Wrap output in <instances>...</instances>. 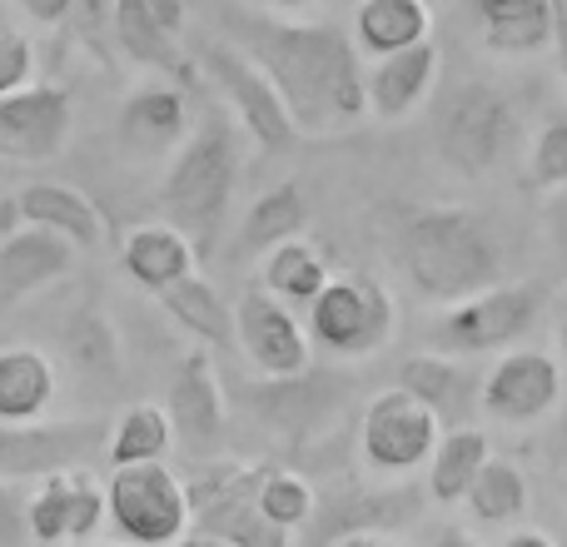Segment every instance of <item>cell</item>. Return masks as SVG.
<instances>
[{
    "instance_id": "obj_36",
    "label": "cell",
    "mask_w": 567,
    "mask_h": 547,
    "mask_svg": "<svg viewBox=\"0 0 567 547\" xmlns=\"http://www.w3.org/2000/svg\"><path fill=\"white\" fill-rule=\"evenodd\" d=\"M105 523V488L90 473H75V498H70V543H85Z\"/></svg>"
},
{
    "instance_id": "obj_13",
    "label": "cell",
    "mask_w": 567,
    "mask_h": 547,
    "mask_svg": "<svg viewBox=\"0 0 567 547\" xmlns=\"http://www.w3.org/2000/svg\"><path fill=\"white\" fill-rule=\"evenodd\" d=\"M235 343L255 373L265 379H299L309 373V329L293 319V309L269 289H245L235 303Z\"/></svg>"
},
{
    "instance_id": "obj_48",
    "label": "cell",
    "mask_w": 567,
    "mask_h": 547,
    "mask_svg": "<svg viewBox=\"0 0 567 547\" xmlns=\"http://www.w3.org/2000/svg\"><path fill=\"white\" fill-rule=\"evenodd\" d=\"M175 547H229L225 538H215V533H185Z\"/></svg>"
},
{
    "instance_id": "obj_39",
    "label": "cell",
    "mask_w": 567,
    "mask_h": 547,
    "mask_svg": "<svg viewBox=\"0 0 567 547\" xmlns=\"http://www.w3.org/2000/svg\"><path fill=\"white\" fill-rule=\"evenodd\" d=\"M25 6V16H35V20H45V25H60L65 16H85V25H100V20L110 16V6L115 0H20Z\"/></svg>"
},
{
    "instance_id": "obj_45",
    "label": "cell",
    "mask_w": 567,
    "mask_h": 547,
    "mask_svg": "<svg viewBox=\"0 0 567 547\" xmlns=\"http://www.w3.org/2000/svg\"><path fill=\"white\" fill-rule=\"evenodd\" d=\"M503 547H558V543L538 528H523V533H513V538H503Z\"/></svg>"
},
{
    "instance_id": "obj_50",
    "label": "cell",
    "mask_w": 567,
    "mask_h": 547,
    "mask_svg": "<svg viewBox=\"0 0 567 547\" xmlns=\"http://www.w3.org/2000/svg\"><path fill=\"white\" fill-rule=\"evenodd\" d=\"M558 433H563V473H567V413H563V429Z\"/></svg>"
},
{
    "instance_id": "obj_25",
    "label": "cell",
    "mask_w": 567,
    "mask_h": 547,
    "mask_svg": "<svg viewBox=\"0 0 567 547\" xmlns=\"http://www.w3.org/2000/svg\"><path fill=\"white\" fill-rule=\"evenodd\" d=\"M393 389L429 403V409L439 413V423H453V419H463L473 403V373H468V363L443 359V353H413V359L399 363V383H393Z\"/></svg>"
},
{
    "instance_id": "obj_11",
    "label": "cell",
    "mask_w": 567,
    "mask_h": 547,
    "mask_svg": "<svg viewBox=\"0 0 567 547\" xmlns=\"http://www.w3.org/2000/svg\"><path fill=\"white\" fill-rule=\"evenodd\" d=\"M443 423L429 403H419L413 393L403 389H389L363 409V429H359V448H363V463L373 473H413L419 463L433 458V443H439Z\"/></svg>"
},
{
    "instance_id": "obj_43",
    "label": "cell",
    "mask_w": 567,
    "mask_h": 547,
    "mask_svg": "<svg viewBox=\"0 0 567 547\" xmlns=\"http://www.w3.org/2000/svg\"><path fill=\"white\" fill-rule=\"evenodd\" d=\"M329 547H399L383 528H359V533H343V538H333Z\"/></svg>"
},
{
    "instance_id": "obj_30",
    "label": "cell",
    "mask_w": 567,
    "mask_h": 547,
    "mask_svg": "<svg viewBox=\"0 0 567 547\" xmlns=\"http://www.w3.org/2000/svg\"><path fill=\"white\" fill-rule=\"evenodd\" d=\"M175 429H169V413L159 403H135V409L120 413V423L110 429V463L130 468V463H165Z\"/></svg>"
},
{
    "instance_id": "obj_29",
    "label": "cell",
    "mask_w": 567,
    "mask_h": 547,
    "mask_svg": "<svg viewBox=\"0 0 567 547\" xmlns=\"http://www.w3.org/2000/svg\"><path fill=\"white\" fill-rule=\"evenodd\" d=\"M333 274L323 265V255L309 245V239H284L265 255V289L284 303H313V293L329 283Z\"/></svg>"
},
{
    "instance_id": "obj_5",
    "label": "cell",
    "mask_w": 567,
    "mask_h": 547,
    "mask_svg": "<svg viewBox=\"0 0 567 547\" xmlns=\"http://www.w3.org/2000/svg\"><path fill=\"white\" fill-rule=\"evenodd\" d=\"M393 299L373 274H333L309 303V339L333 359H369L393 339Z\"/></svg>"
},
{
    "instance_id": "obj_47",
    "label": "cell",
    "mask_w": 567,
    "mask_h": 547,
    "mask_svg": "<svg viewBox=\"0 0 567 547\" xmlns=\"http://www.w3.org/2000/svg\"><path fill=\"white\" fill-rule=\"evenodd\" d=\"M433 547H483L473 533H463V528H439V538H433Z\"/></svg>"
},
{
    "instance_id": "obj_8",
    "label": "cell",
    "mask_w": 567,
    "mask_h": 547,
    "mask_svg": "<svg viewBox=\"0 0 567 547\" xmlns=\"http://www.w3.org/2000/svg\"><path fill=\"white\" fill-rule=\"evenodd\" d=\"M255 483L259 468H249V463H229V458L205 463L195 473V483H185L195 533H215L229 547H293V533L259 513Z\"/></svg>"
},
{
    "instance_id": "obj_37",
    "label": "cell",
    "mask_w": 567,
    "mask_h": 547,
    "mask_svg": "<svg viewBox=\"0 0 567 547\" xmlns=\"http://www.w3.org/2000/svg\"><path fill=\"white\" fill-rule=\"evenodd\" d=\"M0 547H30V493L0 478Z\"/></svg>"
},
{
    "instance_id": "obj_40",
    "label": "cell",
    "mask_w": 567,
    "mask_h": 547,
    "mask_svg": "<svg viewBox=\"0 0 567 547\" xmlns=\"http://www.w3.org/2000/svg\"><path fill=\"white\" fill-rule=\"evenodd\" d=\"M543 235L558 255H567V185L548 189V199H543Z\"/></svg>"
},
{
    "instance_id": "obj_35",
    "label": "cell",
    "mask_w": 567,
    "mask_h": 547,
    "mask_svg": "<svg viewBox=\"0 0 567 547\" xmlns=\"http://www.w3.org/2000/svg\"><path fill=\"white\" fill-rule=\"evenodd\" d=\"M528 185L533 189H563L567 185V115H553L548 125L538 130L528 155Z\"/></svg>"
},
{
    "instance_id": "obj_26",
    "label": "cell",
    "mask_w": 567,
    "mask_h": 547,
    "mask_svg": "<svg viewBox=\"0 0 567 547\" xmlns=\"http://www.w3.org/2000/svg\"><path fill=\"white\" fill-rule=\"evenodd\" d=\"M159 303H165L169 319L195 333L199 343H209V349H235V309L219 299V289L209 279L185 274L179 283H169V289L159 293Z\"/></svg>"
},
{
    "instance_id": "obj_31",
    "label": "cell",
    "mask_w": 567,
    "mask_h": 547,
    "mask_svg": "<svg viewBox=\"0 0 567 547\" xmlns=\"http://www.w3.org/2000/svg\"><path fill=\"white\" fill-rule=\"evenodd\" d=\"M463 503H468V513L478 523H513L523 508H528V478H523L518 463L488 458L478 468V478L468 483Z\"/></svg>"
},
{
    "instance_id": "obj_28",
    "label": "cell",
    "mask_w": 567,
    "mask_h": 547,
    "mask_svg": "<svg viewBox=\"0 0 567 547\" xmlns=\"http://www.w3.org/2000/svg\"><path fill=\"white\" fill-rule=\"evenodd\" d=\"M303 225H309V199H303L299 185H275L255 199V209L245 215V235H239V249L245 255H269L284 239H299Z\"/></svg>"
},
{
    "instance_id": "obj_24",
    "label": "cell",
    "mask_w": 567,
    "mask_h": 547,
    "mask_svg": "<svg viewBox=\"0 0 567 547\" xmlns=\"http://www.w3.org/2000/svg\"><path fill=\"white\" fill-rule=\"evenodd\" d=\"M433 16L423 0H359L353 10V45L359 55H393V50H409L419 40H429Z\"/></svg>"
},
{
    "instance_id": "obj_2",
    "label": "cell",
    "mask_w": 567,
    "mask_h": 547,
    "mask_svg": "<svg viewBox=\"0 0 567 547\" xmlns=\"http://www.w3.org/2000/svg\"><path fill=\"white\" fill-rule=\"evenodd\" d=\"M403 269L419 283L423 299L458 303L503 283V239L478 209L463 205H423L403 219Z\"/></svg>"
},
{
    "instance_id": "obj_41",
    "label": "cell",
    "mask_w": 567,
    "mask_h": 547,
    "mask_svg": "<svg viewBox=\"0 0 567 547\" xmlns=\"http://www.w3.org/2000/svg\"><path fill=\"white\" fill-rule=\"evenodd\" d=\"M145 6L169 35H185V0H145Z\"/></svg>"
},
{
    "instance_id": "obj_49",
    "label": "cell",
    "mask_w": 567,
    "mask_h": 547,
    "mask_svg": "<svg viewBox=\"0 0 567 547\" xmlns=\"http://www.w3.org/2000/svg\"><path fill=\"white\" fill-rule=\"evenodd\" d=\"M558 343H563V353H567V309H563V323H558Z\"/></svg>"
},
{
    "instance_id": "obj_7",
    "label": "cell",
    "mask_w": 567,
    "mask_h": 547,
    "mask_svg": "<svg viewBox=\"0 0 567 547\" xmlns=\"http://www.w3.org/2000/svg\"><path fill=\"white\" fill-rule=\"evenodd\" d=\"M105 518L125 543L175 547L189 533V488L165 463H130L105 483Z\"/></svg>"
},
{
    "instance_id": "obj_44",
    "label": "cell",
    "mask_w": 567,
    "mask_h": 547,
    "mask_svg": "<svg viewBox=\"0 0 567 547\" xmlns=\"http://www.w3.org/2000/svg\"><path fill=\"white\" fill-rule=\"evenodd\" d=\"M255 10H269V16H299V10H313L319 0H249Z\"/></svg>"
},
{
    "instance_id": "obj_34",
    "label": "cell",
    "mask_w": 567,
    "mask_h": 547,
    "mask_svg": "<svg viewBox=\"0 0 567 547\" xmlns=\"http://www.w3.org/2000/svg\"><path fill=\"white\" fill-rule=\"evenodd\" d=\"M70 498H75V473H50L30 493V543H70Z\"/></svg>"
},
{
    "instance_id": "obj_20",
    "label": "cell",
    "mask_w": 567,
    "mask_h": 547,
    "mask_svg": "<svg viewBox=\"0 0 567 547\" xmlns=\"http://www.w3.org/2000/svg\"><path fill=\"white\" fill-rule=\"evenodd\" d=\"M195 259H199L195 245H189L175 225H140V229H130L125 245H120V265H125V274L140 283V289L155 293V299L169 289V283L185 279V274H195Z\"/></svg>"
},
{
    "instance_id": "obj_12",
    "label": "cell",
    "mask_w": 567,
    "mask_h": 547,
    "mask_svg": "<svg viewBox=\"0 0 567 547\" xmlns=\"http://www.w3.org/2000/svg\"><path fill=\"white\" fill-rule=\"evenodd\" d=\"M75 125V95L65 85H20L0 95V159L45 165L65 149Z\"/></svg>"
},
{
    "instance_id": "obj_9",
    "label": "cell",
    "mask_w": 567,
    "mask_h": 547,
    "mask_svg": "<svg viewBox=\"0 0 567 547\" xmlns=\"http://www.w3.org/2000/svg\"><path fill=\"white\" fill-rule=\"evenodd\" d=\"M110 448L105 419H60V423H0V478L25 483L50 473H75Z\"/></svg>"
},
{
    "instance_id": "obj_18",
    "label": "cell",
    "mask_w": 567,
    "mask_h": 547,
    "mask_svg": "<svg viewBox=\"0 0 567 547\" xmlns=\"http://www.w3.org/2000/svg\"><path fill=\"white\" fill-rule=\"evenodd\" d=\"M70 265H75L70 239L35 225H20L10 239H0V303H20L30 293H40L60 274H70Z\"/></svg>"
},
{
    "instance_id": "obj_15",
    "label": "cell",
    "mask_w": 567,
    "mask_h": 547,
    "mask_svg": "<svg viewBox=\"0 0 567 547\" xmlns=\"http://www.w3.org/2000/svg\"><path fill=\"white\" fill-rule=\"evenodd\" d=\"M169 429L195 458H209L225 438V389H219L215 359L205 349L185 353L169 379Z\"/></svg>"
},
{
    "instance_id": "obj_32",
    "label": "cell",
    "mask_w": 567,
    "mask_h": 547,
    "mask_svg": "<svg viewBox=\"0 0 567 547\" xmlns=\"http://www.w3.org/2000/svg\"><path fill=\"white\" fill-rule=\"evenodd\" d=\"M255 503L269 523H279V528H289V533L303 528V523L319 513V493H313V483L293 468H259Z\"/></svg>"
},
{
    "instance_id": "obj_3",
    "label": "cell",
    "mask_w": 567,
    "mask_h": 547,
    "mask_svg": "<svg viewBox=\"0 0 567 547\" xmlns=\"http://www.w3.org/2000/svg\"><path fill=\"white\" fill-rule=\"evenodd\" d=\"M239 165H245V149H239V130L225 110H209L195 125V135H185V145L175 149L159 199H165L169 225L195 245V255H209L225 235Z\"/></svg>"
},
{
    "instance_id": "obj_38",
    "label": "cell",
    "mask_w": 567,
    "mask_h": 547,
    "mask_svg": "<svg viewBox=\"0 0 567 547\" xmlns=\"http://www.w3.org/2000/svg\"><path fill=\"white\" fill-rule=\"evenodd\" d=\"M30 70H35V50L20 35L16 25H0V95L30 85Z\"/></svg>"
},
{
    "instance_id": "obj_4",
    "label": "cell",
    "mask_w": 567,
    "mask_h": 547,
    "mask_svg": "<svg viewBox=\"0 0 567 547\" xmlns=\"http://www.w3.org/2000/svg\"><path fill=\"white\" fill-rule=\"evenodd\" d=\"M433 145L453 175L483 179L508 165V155L518 149V110L488 80H463L443 95L439 120H433Z\"/></svg>"
},
{
    "instance_id": "obj_17",
    "label": "cell",
    "mask_w": 567,
    "mask_h": 547,
    "mask_svg": "<svg viewBox=\"0 0 567 547\" xmlns=\"http://www.w3.org/2000/svg\"><path fill=\"white\" fill-rule=\"evenodd\" d=\"M433 75H439V50L433 40H419L409 50H393V55H379L373 70H363V90H369V110L379 120H409L413 110L429 100Z\"/></svg>"
},
{
    "instance_id": "obj_19",
    "label": "cell",
    "mask_w": 567,
    "mask_h": 547,
    "mask_svg": "<svg viewBox=\"0 0 567 547\" xmlns=\"http://www.w3.org/2000/svg\"><path fill=\"white\" fill-rule=\"evenodd\" d=\"M20 219L35 229L70 239L75 249H100L105 245V215L95 209V199L80 195L75 185H60V179H35V185L16 189Z\"/></svg>"
},
{
    "instance_id": "obj_27",
    "label": "cell",
    "mask_w": 567,
    "mask_h": 547,
    "mask_svg": "<svg viewBox=\"0 0 567 547\" xmlns=\"http://www.w3.org/2000/svg\"><path fill=\"white\" fill-rule=\"evenodd\" d=\"M488 458H493V448H488V438H483L478 429H468V423L443 429L439 443H433V458H429V498L443 503V508L463 503L468 483L478 478V468Z\"/></svg>"
},
{
    "instance_id": "obj_14",
    "label": "cell",
    "mask_w": 567,
    "mask_h": 547,
    "mask_svg": "<svg viewBox=\"0 0 567 547\" xmlns=\"http://www.w3.org/2000/svg\"><path fill=\"white\" fill-rule=\"evenodd\" d=\"M563 399V369L553 353H538V349H513L493 363V373L483 379V413L493 423H538L553 403Z\"/></svg>"
},
{
    "instance_id": "obj_10",
    "label": "cell",
    "mask_w": 567,
    "mask_h": 547,
    "mask_svg": "<svg viewBox=\"0 0 567 547\" xmlns=\"http://www.w3.org/2000/svg\"><path fill=\"white\" fill-rule=\"evenodd\" d=\"M199 65H205V75L219 85L229 115L245 125V135L255 140L259 149H289L293 145L299 130H293L279 90L269 85V75L245 55V50H235L229 40H209V45H199Z\"/></svg>"
},
{
    "instance_id": "obj_52",
    "label": "cell",
    "mask_w": 567,
    "mask_h": 547,
    "mask_svg": "<svg viewBox=\"0 0 567 547\" xmlns=\"http://www.w3.org/2000/svg\"><path fill=\"white\" fill-rule=\"evenodd\" d=\"M423 6H429V10H433V6H443V0H423Z\"/></svg>"
},
{
    "instance_id": "obj_51",
    "label": "cell",
    "mask_w": 567,
    "mask_h": 547,
    "mask_svg": "<svg viewBox=\"0 0 567 547\" xmlns=\"http://www.w3.org/2000/svg\"><path fill=\"white\" fill-rule=\"evenodd\" d=\"M100 547H140V543H100Z\"/></svg>"
},
{
    "instance_id": "obj_23",
    "label": "cell",
    "mask_w": 567,
    "mask_h": 547,
    "mask_svg": "<svg viewBox=\"0 0 567 547\" xmlns=\"http://www.w3.org/2000/svg\"><path fill=\"white\" fill-rule=\"evenodd\" d=\"M493 55H538L553 45V0H473Z\"/></svg>"
},
{
    "instance_id": "obj_16",
    "label": "cell",
    "mask_w": 567,
    "mask_h": 547,
    "mask_svg": "<svg viewBox=\"0 0 567 547\" xmlns=\"http://www.w3.org/2000/svg\"><path fill=\"white\" fill-rule=\"evenodd\" d=\"M189 135V105L179 85H140L120 105V145L140 159L179 149Z\"/></svg>"
},
{
    "instance_id": "obj_33",
    "label": "cell",
    "mask_w": 567,
    "mask_h": 547,
    "mask_svg": "<svg viewBox=\"0 0 567 547\" xmlns=\"http://www.w3.org/2000/svg\"><path fill=\"white\" fill-rule=\"evenodd\" d=\"M65 343H70V363L90 379H120V353H115V333L110 323L100 319L95 309H80L75 323L65 329Z\"/></svg>"
},
{
    "instance_id": "obj_22",
    "label": "cell",
    "mask_w": 567,
    "mask_h": 547,
    "mask_svg": "<svg viewBox=\"0 0 567 547\" xmlns=\"http://www.w3.org/2000/svg\"><path fill=\"white\" fill-rule=\"evenodd\" d=\"M110 30H115V45L125 50L135 65L159 70V75H179L189 85L195 80V65L179 50V35H169L155 16H150L145 0H115L110 6Z\"/></svg>"
},
{
    "instance_id": "obj_1",
    "label": "cell",
    "mask_w": 567,
    "mask_h": 547,
    "mask_svg": "<svg viewBox=\"0 0 567 547\" xmlns=\"http://www.w3.org/2000/svg\"><path fill=\"white\" fill-rule=\"evenodd\" d=\"M219 20L229 45L269 75L299 135H339L369 115L359 45L339 25L269 16L255 6H225Z\"/></svg>"
},
{
    "instance_id": "obj_42",
    "label": "cell",
    "mask_w": 567,
    "mask_h": 547,
    "mask_svg": "<svg viewBox=\"0 0 567 547\" xmlns=\"http://www.w3.org/2000/svg\"><path fill=\"white\" fill-rule=\"evenodd\" d=\"M553 50H558V70L567 85V0H553Z\"/></svg>"
},
{
    "instance_id": "obj_46",
    "label": "cell",
    "mask_w": 567,
    "mask_h": 547,
    "mask_svg": "<svg viewBox=\"0 0 567 547\" xmlns=\"http://www.w3.org/2000/svg\"><path fill=\"white\" fill-rule=\"evenodd\" d=\"M20 225H25V219H20V205H16V195H10L6 205H0V239H10Z\"/></svg>"
},
{
    "instance_id": "obj_21",
    "label": "cell",
    "mask_w": 567,
    "mask_h": 547,
    "mask_svg": "<svg viewBox=\"0 0 567 547\" xmlns=\"http://www.w3.org/2000/svg\"><path fill=\"white\" fill-rule=\"evenodd\" d=\"M55 363L30 343L0 349V423H40L55 403Z\"/></svg>"
},
{
    "instance_id": "obj_6",
    "label": "cell",
    "mask_w": 567,
    "mask_h": 547,
    "mask_svg": "<svg viewBox=\"0 0 567 547\" xmlns=\"http://www.w3.org/2000/svg\"><path fill=\"white\" fill-rule=\"evenodd\" d=\"M538 309H543V289H533V283H493V289L449 303V313L433 323V349L458 353V359L518 349L533 333V323H538Z\"/></svg>"
}]
</instances>
